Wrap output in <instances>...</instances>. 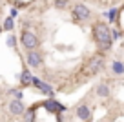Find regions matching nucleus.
Segmentation results:
<instances>
[{
    "mask_svg": "<svg viewBox=\"0 0 124 122\" xmlns=\"http://www.w3.org/2000/svg\"><path fill=\"white\" fill-rule=\"evenodd\" d=\"M33 84H35V86H37V88H39V89H42V91H46L47 95H53V89H51L49 86H46V84H44V82H40L39 78H33Z\"/></svg>",
    "mask_w": 124,
    "mask_h": 122,
    "instance_id": "nucleus-10",
    "label": "nucleus"
},
{
    "mask_svg": "<svg viewBox=\"0 0 124 122\" xmlns=\"http://www.w3.org/2000/svg\"><path fill=\"white\" fill-rule=\"evenodd\" d=\"M97 95L101 97V99H108V97L111 95L109 86H108V84H99V86H97Z\"/></svg>",
    "mask_w": 124,
    "mask_h": 122,
    "instance_id": "nucleus-8",
    "label": "nucleus"
},
{
    "mask_svg": "<svg viewBox=\"0 0 124 122\" xmlns=\"http://www.w3.org/2000/svg\"><path fill=\"white\" fill-rule=\"evenodd\" d=\"M4 29H13V18H8V20H6V24H4Z\"/></svg>",
    "mask_w": 124,
    "mask_h": 122,
    "instance_id": "nucleus-13",
    "label": "nucleus"
},
{
    "mask_svg": "<svg viewBox=\"0 0 124 122\" xmlns=\"http://www.w3.org/2000/svg\"><path fill=\"white\" fill-rule=\"evenodd\" d=\"M53 4H55V8H58V9H66L68 6H70V0H53Z\"/></svg>",
    "mask_w": 124,
    "mask_h": 122,
    "instance_id": "nucleus-11",
    "label": "nucleus"
},
{
    "mask_svg": "<svg viewBox=\"0 0 124 122\" xmlns=\"http://www.w3.org/2000/svg\"><path fill=\"white\" fill-rule=\"evenodd\" d=\"M26 58H27V64H29L31 68H40V66H42V55H40L39 51H27Z\"/></svg>",
    "mask_w": 124,
    "mask_h": 122,
    "instance_id": "nucleus-5",
    "label": "nucleus"
},
{
    "mask_svg": "<svg viewBox=\"0 0 124 122\" xmlns=\"http://www.w3.org/2000/svg\"><path fill=\"white\" fill-rule=\"evenodd\" d=\"M101 69H104V58H102L101 55L91 57L88 62H86V66H84V73L86 75H97Z\"/></svg>",
    "mask_w": 124,
    "mask_h": 122,
    "instance_id": "nucleus-2",
    "label": "nucleus"
},
{
    "mask_svg": "<svg viewBox=\"0 0 124 122\" xmlns=\"http://www.w3.org/2000/svg\"><path fill=\"white\" fill-rule=\"evenodd\" d=\"M31 80H33V76L29 75V71H24L22 73V84H29Z\"/></svg>",
    "mask_w": 124,
    "mask_h": 122,
    "instance_id": "nucleus-12",
    "label": "nucleus"
},
{
    "mask_svg": "<svg viewBox=\"0 0 124 122\" xmlns=\"http://www.w3.org/2000/svg\"><path fill=\"white\" fill-rule=\"evenodd\" d=\"M20 42H22V46L26 47V49L29 51H37V47H39V38H37L35 33H31V31H24L22 37H20Z\"/></svg>",
    "mask_w": 124,
    "mask_h": 122,
    "instance_id": "nucleus-3",
    "label": "nucleus"
},
{
    "mask_svg": "<svg viewBox=\"0 0 124 122\" xmlns=\"http://www.w3.org/2000/svg\"><path fill=\"white\" fill-rule=\"evenodd\" d=\"M77 117L80 118V120H89L91 118V107L89 106H86V104H82V106H78L77 107Z\"/></svg>",
    "mask_w": 124,
    "mask_h": 122,
    "instance_id": "nucleus-7",
    "label": "nucleus"
},
{
    "mask_svg": "<svg viewBox=\"0 0 124 122\" xmlns=\"http://www.w3.org/2000/svg\"><path fill=\"white\" fill-rule=\"evenodd\" d=\"M93 37L97 40V46L101 47L102 51H109L111 49V38L113 33L109 31V27L106 26L104 22H97L93 26Z\"/></svg>",
    "mask_w": 124,
    "mask_h": 122,
    "instance_id": "nucleus-1",
    "label": "nucleus"
},
{
    "mask_svg": "<svg viewBox=\"0 0 124 122\" xmlns=\"http://www.w3.org/2000/svg\"><path fill=\"white\" fill-rule=\"evenodd\" d=\"M111 71L115 75H124V64L120 60H113L111 62Z\"/></svg>",
    "mask_w": 124,
    "mask_h": 122,
    "instance_id": "nucleus-9",
    "label": "nucleus"
},
{
    "mask_svg": "<svg viewBox=\"0 0 124 122\" xmlns=\"http://www.w3.org/2000/svg\"><path fill=\"white\" fill-rule=\"evenodd\" d=\"M8 44H9V46H15V38L9 37V38H8Z\"/></svg>",
    "mask_w": 124,
    "mask_h": 122,
    "instance_id": "nucleus-14",
    "label": "nucleus"
},
{
    "mask_svg": "<svg viewBox=\"0 0 124 122\" xmlns=\"http://www.w3.org/2000/svg\"><path fill=\"white\" fill-rule=\"evenodd\" d=\"M73 16L78 20V22H82V20H88L89 16H91V11H89V8L86 4L78 2V4H75V8H73Z\"/></svg>",
    "mask_w": 124,
    "mask_h": 122,
    "instance_id": "nucleus-4",
    "label": "nucleus"
},
{
    "mask_svg": "<svg viewBox=\"0 0 124 122\" xmlns=\"http://www.w3.org/2000/svg\"><path fill=\"white\" fill-rule=\"evenodd\" d=\"M8 109H9V113H11V115H22V113H24V104H22V100H11V102H9V106H8Z\"/></svg>",
    "mask_w": 124,
    "mask_h": 122,
    "instance_id": "nucleus-6",
    "label": "nucleus"
}]
</instances>
